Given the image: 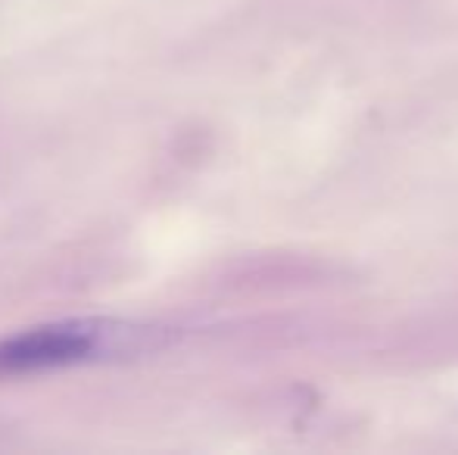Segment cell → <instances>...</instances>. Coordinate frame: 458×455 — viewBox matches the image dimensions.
Here are the masks:
<instances>
[{"instance_id":"cell-1","label":"cell","mask_w":458,"mask_h":455,"mask_svg":"<svg viewBox=\"0 0 458 455\" xmlns=\"http://www.w3.org/2000/svg\"><path fill=\"white\" fill-rule=\"evenodd\" d=\"M178 341L175 328L134 318H56L0 337V377H38L85 365L134 362Z\"/></svg>"}]
</instances>
